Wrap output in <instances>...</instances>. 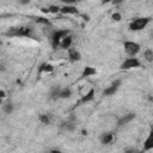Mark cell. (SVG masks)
<instances>
[{
	"mask_svg": "<svg viewBox=\"0 0 153 153\" xmlns=\"http://www.w3.org/2000/svg\"><path fill=\"white\" fill-rule=\"evenodd\" d=\"M61 129L62 130H66V131H73L75 129V123L74 122H71V121L63 122L61 124Z\"/></svg>",
	"mask_w": 153,
	"mask_h": 153,
	"instance_id": "obj_17",
	"label": "cell"
},
{
	"mask_svg": "<svg viewBox=\"0 0 153 153\" xmlns=\"http://www.w3.org/2000/svg\"><path fill=\"white\" fill-rule=\"evenodd\" d=\"M136 117V114L135 112H129V114H126V115H123L118 121H117V126L118 127H122V126H126V124H128L129 122H131L134 118Z\"/></svg>",
	"mask_w": 153,
	"mask_h": 153,
	"instance_id": "obj_8",
	"label": "cell"
},
{
	"mask_svg": "<svg viewBox=\"0 0 153 153\" xmlns=\"http://www.w3.org/2000/svg\"><path fill=\"white\" fill-rule=\"evenodd\" d=\"M0 104H2V98H0Z\"/></svg>",
	"mask_w": 153,
	"mask_h": 153,
	"instance_id": "obj_32",
	"label": "cell"
},
{
	"mask_svg": "<svg viewBox=\"0 0 153 153\" xmlns=\"http://www.w3.org/2000/svg\"><path fill=\"white\" fill-rule=\"evenodd\" d=\"M81 134H82V135H87V130L82 129V130H81Z\"/></svg>",
	"mask_w": 153,
	"mask_h": 153,
	"instance_id": "obj_31",
	"label": "cell"
},
{
	"mask_svg": "<svg viewBox=\"0 0 153 153\" xmlns=\"http://www.w3.org/2000/svg\"><path fill=\"white\" fill-rule=\"evenodd\" d=\"M6 71V67L4 65H0V72H5Z\"/></svg>",
	"mask_w": 153,
	"mask_h": 153,
	"instance_id": "obj_29",
	"label": "cell"
},
{
	"mask_svg": "<svg viewBox=\"0 0 153 153\" xmlns=\"http://www.w3.org/2000/svg\"><path fill=\"white\" fill-rule=\"evenodd\" d=\"M47 10H48V13H51V14L60 13V7L57 5H50V6L47 7Z\"/></svg>",
	"mask_w": 153,
	"mask_h": 153,
	"instance_id": "obj_22",
	"label": "cell"
},
{
	"mask_svg": "<svg viewBox=\"0 0 153 153\" xmlns=\"http://www.w3.org/2000/svg\"><path fill=\"white\" fill-rule=\"evenodd\" d=\"M114 137H115V134L114 131H104L100 137H99V141L102 145H109L114 141Z\"/></svg>",
	"mask_w": 153,
	"mask_h": 153,
	"instance_id": "obj_9",
	"label": "cell"
},
{
	"mask_svg": "<svg viewBox=\"0 0 153 153\" xmlns=\"http://www.w3.org/2000/svg\"><path fill=\"white\" fill-rule=\"evenodd\" d=\"M72 88L71 87H63V88H61L60 90V94H59V98H61V99H67V98H69L71 96H72Z\"/></svg>",
	"mask_w": 153,
	"mask_h": 153,
	"instance_id": "obj_16",
	"label": "cell"
},
{
	"mask_svg": "<svg viewBox=\"0 0 153 153\" xmlns=\"http://www.w3.org/2000/svg\"><path fill=\"white\" fill-rule=\"evenodd\" d=\"M111 19H112V20H115V22H121V19H122V16H121V13H118V12H115V13H112V16H111Z\"/></svg>",
	"mask_w": 153,
	"mask_h": 153,
	"instance_id": "obj_24",
	"label": "cell"
},
{
	"mask_svg": "<svg viewBox=\"0 0 153 153\" xmlns=\"http://www.w3.org/2000/svg\"><path fill=\"white\" fill-rule=\"evenodd\" d=\"M96 74H97L96 68H93L91 66H86L81 72V78H88V76H92V75H96Z\"/></svg>",
	"mask_w": 153,
	"mask_h": 153,
	"instance_id": "obj_15",
	"label": "cell"
},
{
	"mask_svg": "<svg viewBox=\"0 0 153 153\" xmlns=\"http://www.w3.org/2000/svg\"><path fill=\"white\" fill-rule=\"evenodd\" d=\"M36 23H38V24H44V25H50V20L49 19H47V18H44V17H36L35 19H33Z\"/></svg>",
	"mask_w": 153,
	"mask_h": 153,
	"instance_id": "obj_23",
	"label": "cell"
},
{
	"mask_svg": "<svg viewBox=\"0 0 153 153\" xmlns=\"http://www.w3.org/2000/svg\"><path fill=\"white\" fill-rule=\"evenodd\" d=\"M109 2H111V0H102V5H106Z\"/></svg>",
	"mask_w": 153,
	"mask_h": 153,
	"instance_id": "obj_30",
	"label": "cell"
},
{
	"mask_svg": "<svg viewBox=\"0 0 153 153\" xmlns=\"http://www.w3.org/2000/svg\"><path fill=\"white\" fill-rule=\"evenodd\" d=\"M68 33H71V32H69V30H67V29H63V30H55V31L51 33V37H50L53 49H57L59 45H60L61 39H62L65 36H67Z\"/></svg>",
	"mask_w": 153,
	"mask_h": 153,
	"instance_id": "obj_3",
	"label": "cell"
},
{
	"mask_svg": "<svg viewBox=\"0 0 153 153\" xmlns=\"http://www.w3.org/2000/svg\"><path fill=\"white\" fill-rule=\"evenodd\" d=\"M2 110H4V112L7 114V115L12 114L13 110H14V105H13V103H12V102H7V103H5V104L2 105Z\"/></svg>",
	"mask_w": 153,
	"mask_h": 153,
	"instance_id": "obj_19",
	"label": "cell"
},
{
	"mask_svg": "<svg viewBox=\"0 0 153 153\" xmlns=\"http://www.w3.org/2000/svg\"><path fill=\"white\" fill-rule=\"evenodd\" d=\"M143 57L146 61L148 62H152L153 61V50L151 48H147L145 51H143Z\"/></svg>",
	"mask_w": 153,
	"mask_h": 153,
	"instance_id": "obj_21",
	"label": "cell"
},
{
	"mask_svg": "<svg viewBox=\"0 0 153 153\" xmlns=\"http://www.w3.org/2000/svg\"><path fill=\"white\" fill-rule=\"evenodd\" d=\"M0 98H6V92L4 91V90H0Z\"/></svg>",
	"mask_w": 153,
	"mask_h": 153,
	"instance_id": "obj_27",
	"label": "cell"
},
{
	"mask_svg": "<svg viewBox=\"0 0 153 153\" xmlns=\"http://www.w3.org/2000/svg\"><path fill=\"white\" fill-rule=\"evenodd\" d=\"M72 43H73V36H72L71 33H68L67 36H65V37L61 39V42H60V45H59V47H61L62 49L67 50L68 48H71V47H72Z\"/></svg>",
	"mask_w": 153,
	"mask_h": 153,
	"instance_id": "obj_12",
	"label": "cell"
},
{
	"mask_svg": "<svg viewBox=\"0 0 153 153\" xmlns=\"http://www.w3.org/2000/svg\"><path fill=\"white\" fill-rule=\"evenodd\" d=\"M141 67V62L137 57L135 56H129L127 57L120 66V69L122 71H129V69H133V68H139Z\"/></svg>",
	"mask_w": 153,
	"mask_h": 153,
	"instance_id": "obj_4",
	"label": "cell"
},
{
	"mask_svg": "<svg viewBox=\"0 0 153 153\" xmlns=\"http://www.w3.org/2000/svg\"><path fill=\"white\" fill-rule=\"evenodd\" d=\"M93 99H94V90H93V88H90L88 92H86V93L80 98V100H79L76 104H86V103H88V102H92Z\"/></svg>",
	"mask_w": 153,
	"mask_h": 153,
	"instance_id": "obj_11",
	"label": "cell"
},
{
	"mask_svg": "<svg viewBox=\"0 0 153 153\" xmlns=\"http://www.w3.org/2000/svg\"><path fill=\"white\" fill-rule=\"evenodd\" d=\"M151 22V17H139V18H135L130 22L129 24V30L130 31H140L142 29H145L148 23Z\"/></svg>",
	"mask_w": 153,
	"mask_h": 153,
	"instance_id": "obj_2",
	"label": "cell"
},
{
	"mask_svg": "<svg viewBox=\"0 0 153 153\" xmlns=\"http://www.w3.org/2000/svg\"><path fill=\"white\" fill-rule=\"evenodd\" d=\"M19 2L22 5H29L30 4V0H19Z\"/></svg>",
	"mask_w": 153,
	"mask_h": 153,
	"instance_id": "obj_28",
	"label": "cell"
},
{
	"mask_svg": "<svg viewBox=\"0 0 153 153\" xmlns=\"http://www.w3.org/2000/svg\"><path fill=\"white\" fill-rule=\"evenodd\" d=\"M124 0H111V4H114V5H120V4H122Z\"/></svg>",
	"mask_w": 153,
	"mask_h": 153,
	"instance_id": "obj_26",
	"label": "cell"
},
{
	"mask_svg": "<svg viewBox=\"0 0 153 153\" xmlns=\"http://www.w3.org/2000/svg\"><path fill=\"white\" fill-rule=\"evenodd\" d=\"M33 31L29 26H18V27H11L7 32H5V36L7 37H32Z\"/></svg>",
	"mask_w": 153,
	"mask_h": 153,
	"instance_id": "obj_1",
	"label": "cell"
},
{
	"mask_svg": "<svg viewBox=\"0 0 153 153\" xmlns=\"http://www.w3.org/2000/svg\"><path fill=\"white\" fill-rule=\"evenodd\" d=\"M153 148V141H152V134L146 139V141H145V143H143V151L145 152H147V151H149V149H152Z\"/></svg>",
	"mask_w": 153,
	"mask_h": 153,
	"instance_id": "obj_20",
	"label": "cell"
},
{
	"mask_svg": "<svg viewBox=\"0 0 153 153\" xmlns=\"http://www.w3.org/2000/svg\"><path fill=\"white\" fill-rule=\"evenodd\" d=\"M61 2H63V4H66V5H72V4H74V2H76L78 0H60Z\"/></svg>",
	"mask_w": 153,
	"mask_h": 153,
	"instance_id": "obj_25",
	"label": "cell"
},
{
	"mask_svg": "<svg viewBox=\"0 0 153 153\" xmlns=\"http://www.w3.org/2000/svg\"><path fill=\"white\" fill-rule=\"evenodd\" d=\"M121 84H122V80L121 79H117V80H115L110 86H108L106 88H104V91H103V96H106V97H109V96H112V94H115L116 92H117V90L120 88V86H121Z\"/></svg>",
	"mask_w": 153,
	"mask_h": 153,
	"instance_id": "obj_6",
	"label": "cell"
},
{
	"mask_svg": "<svg viewBox=\"0 0 153 153\" xmlns=\"http://www.w3.org/2000/svg\"><path fill=\"white\" fill-rule=\"evenodd\" d=\"M38 121H39L42 124L49 126V124L51 123V121H53V115H51V114H39Z\"/></svg>",
	"mask_w": 153,
	"mask_h": 153,
	"instance_id": "obj_14",
	"label": "cell"
},
{
	"mask_svg": "<svg viewBox=\"0 0 153 153\" xmlns=\"http://www.w3.org/2000/svg\"><path fill=\"white\" fill-rule=\"evenodd\" d=\"M60 13L62 14H78V8L73 5H65L60 7Z\"/></svg>",
	"mask_w": 153,
	"mask_h": 153,
	"instance_id": "obj_13",
	"label": "cell"
},
{
	"mask_svg": "<svg viewBox=\"0 0 153 153\" xmlns=\"http://www.w3.org/2000/svg\"><path fill=\"white\" fill-rule=\"evenodd\" d=\"M60 90H61V87H60V86H55V87H53V88L50 90V93H49V97H50V99H53V100H55V99H59Z\"/></svg>",
	"mask_w": 153,
	"mask_h": 153,
	"instance_id": "obj_18",
	"label": "cell"
},
{
	"mask_svg": "<svg viewBox=\"0 0 153 153\" xmlns=\"http://www.w3.org/2000/svg\"><path fill=\"white\" fill-rule=\"evenodd\" d=\"M67 56H68V60L71 62H78L81 60V54L80 51H78L76 49L74 48H68L67 49Z\"/></svg>",
	"mask_w": 153,
	"mask_h": 153,
	"instance_id": "obj_7",
	"label": "cell"
},
{
	"mask_svg": "<svg viewBox=\"0 0 153 153\" xmlns=\"http://www.w3.org/2000/svg\"><path fill=\"white\" fill-rule=\"evenodd\" d=\"M54 71V66L51 63H48V62H42L39 66H38V69H37V75H41L43 73H51Z\"/></svg>",
	"mask_w": 153,
	"mask_h": 153,
	"instance_id": "obj_10",
	"label": "cell"
},
{
	"mask_svg": "<svg viewBox=\"0 0 153 153\" xmlns=\"http://www.w3.org/2000/svg\"><path fill=\"white\" fill-rule=\"evenodd\" d=\"M123 47H124V51L127 53L128 56H136L137 53L141 49L140 44L134 42V41H124L123 42Z\"/></svg>",
	"mask_w": 153,
	"mask_h": 153,
	"instance_id": "obj_5",
	"label": "cell"
}]
</instances>
